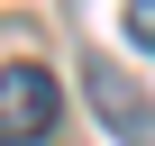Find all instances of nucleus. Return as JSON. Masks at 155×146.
Wrapping results in <instances>:
<instances>
[{"mask_svg": "<svg viewBox=\"0 0 155 146\" xmlns=\"http://www.w3.org/2000/svg\"><path fill=\"white\" fill-rule=\"evenodd\" d=\"M128 37H137V46L155 55V0H128Z\"/></svg>", "mask_w": 155, "mask_h": 146, "instance_id": "nucleus-3", "label": "nucleus"}, {"mask_svg": "<svg viewBox=\"0 0 155 146\" xmlns=\"http://www.w3.org/2000/svg\"><path fill=\"white\" fill-rule=\"evenodd\" d=\"M82 91H91V110L110 119V137H119V146H155V101L128 82L110 55H91V64H82Z\"/></svg>", "mask_w": 155, "mask_h": 146, "instance_id": "nucleus-2", "label": "nucleus"}, {"mask_svg": "<svg viewBox=\"0 0 155 146\" xmlns=\"http://www.w3.org/2000/svg\"><path fill=\"white\" fill-rule=\"evenodd\" d=\"M55 110H64V91L46 64H0V146H46Z\"/></svg>", "mask_w": 155, "mask_h": 146, "instance_id": "nucleus-1", "label": "nucleus"}]
</instances>
